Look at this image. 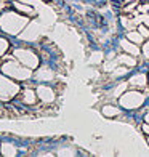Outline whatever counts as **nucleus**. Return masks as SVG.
I'll return each mask as SVG.
<instances>
[{
	"instance_id": "1",
	"label": "nucleus",
	"mask_w": 149,
	"mask_h": 157,
	"mask_svg": "<svg viewBox=\"0 0 149 157\" xmlns=\"http://www.w3.org/2000/svg\"><path fill=\"white\" fill-rule=\"evenodd\" d=\"M16 56H18L19 61H23L24 64H27V66H31V67L39 66V58L32 52H29V50H16Z\"/></svg>"
},
{
	"instance_id": "8",
	"label": "nucleus",
	"mask_w": 149,
	"mask_h": 157,
	"mask_svg": "<svg viewBox=\"0 0 149 157\" xmlns=\"http://www.w3.org/2000/svg\"><path fill=\"white\" fill-rule=\"evenodd\" d=\"M122 47L127 50V52H130L132 55H138L139 53V50L135 47V44L133 42H128V40H125V42H122Z\"/></svg>"
},
{
	"instance_id": "5",
	"label": "nucleus",
	"mask_w": 149,
	"mask_h": 157,
	"mask_svg": "<svg viewBox=\"0 0 149 157\" xmlns=\"http://www.w3.org/2000/svg\"><path fill=\"white\" fill-rule=\"evenodd\" d=\"M103 114L106 117H117L120 114V111L116 108V106H104V108H103Z\"/></svg>"
},
{
	"instance_id": "6",
	"label": "nucleus",
	"mask_w": 149,
	"mask_h": 157,
	"mask_svg": "<svg viewBox=\"0 0 149 157\" xmlns=\"http://www.w3.org/2000/svg\"><path fill=\"white\" fill-rule=\"evenodd\" d=\"M130 83H132V85L139 83V85H138V88H146V85H147V77H146L144 74H143V75H138V77H133Z\"/></svg>"
},
{
	"instance_id": "12",
	"label": "nucleus",
	"mask_w": 149,
	"mask_h": 157,
	"mask_svg": "<svg viewBox=\"0 0 149 157\" xmlns=\"http://www.w3.org/2000/svg\"><path fill=\"white\" fill-rule=\"evenodd\" d=\"M143 132L149 135V125H147V124H144V125H143Z\"/></svg>"
},
{
	"instance_id": "3",
	"label": "nucleus",
	"mask_w": 149,
	"mask_h": 157,
	"mask_svg": "<svg viewBox=\"0 0 149 157\" xmlns=\"http://www.w3.org/2000/svg\"><path fill=\"white\" fill-rule=\"evenodd\" d=\"M37 93H39L37 96H39L40 99H42V101H45V103H47V101L50 103V101H52V99L55 98V95H53V90H52V88L39 87V90H37Z\"/></svg>"
},
{
	"instance_id": "14",
	"label": "nucleus",
	"mask_w": 149,
	"mask_h": 157,
	"mask_svg": "<svg viewBox=\"0 0 149 157\" xmlns=\"http://www.w3.org/2000/svg\"><path fill=\"white\" fill-rule=\"evenodd\" d=\"M147 144H149V138H147Z\"/></svg>"
},
{
	"instance_id": "10",
	"label": "nucleus",
	"mask_w": 149,
	"mask_h": 157,
	"mask_svg": "<svg viewBox=\"0 0 149 157\" xmlns=\"http://www.w3.org/2000/svg\"><path fill=\"white\" fill-rule=\"evenodd\" d=\"M138 31H139V34L143 35L144 39H149V26L147 24H139L138 26Z\"/></svg>"
},
{
	"instance_id": "2",
	"label": "nucleus",
	"mask_w": 149,
	"mask_h": 157,
	"mask_svg": "<svg viewBox=\"0 0 149 157\" xmlns=\"http://www.w3.org/2000/svg\"><path fill=\"white\" fill-rule=\"evenodd\" d=\"M21 98H23L24 104H34L37 101V93H35L32 88H24L21 91Z\"/></svg>"
},
{
	"instance_id": "13",
	"label": "nucleus",
	"mask_w": 149,
	"mask_h": 157,
	"mask_svg": "<svg viewBox=\"0 0 149 157\" xmlns=\"http://www.w3.org/2000/svg\"><path fill=\"white\" fill-rule=\"evenodd\" d=\"M146 119H147V122H149V114H147V117H146Z\"/></svg>"
},
{
	"instance_id": "9",
	"label": "nucleus",
	"mask_w": 149,
	"mask_h": 157,
	"mask_svg": "<svg viewBox=\"0 0 149 157\" xmlns=\"http://www.w3.org/2000/svg\"><path fill=\"white\" fill-rule=\"evenodd\" d=\"M119 59H120V63H122V64L125 63L127 66H136V59H133L132 56H127V55H124V56H120Z\"/></svg>"
},
{
	"instance_id": "4",
	"label": "nucleus",
	"mask_w": 149,
	"mask_h": 157,
	"mask_svg": "<svg viewBox=\"0 0 149 157\" xmlns=\"http://www.w3.org/2000/svg\"><path fill=\"white\" fill-rule=\"evenodd\" d=\"M13 6L16 8V11H23L24 15H29V16H32V15H35V11H34V8H31V6H27V5H23V3H18V2H15L13 3Z\"/></svg>"
},
{
	"instance_id": "7",
	"label": "nucleus",
	"mask_w": 149,
	"mask_h": 157,
	"mask_svg": "<svg viewBox=\"0 0 149 157\" xmlns=\"http://www.w3.org/2000/svg\"><path fill=\"white\" fill-rule=\"evenodd\" d=\"M127 37H128V40H132L133 44H141L143 42V35L139 34V31H132V32H128L127 34Z\"/></svg>"
},
{
	"instance_id": "11",
	"label": "nucleus",
	"mask_w": 149,
	"mask_h": 157,
	"mask_svg": "<svg viewBox=\"0 0 149 157\" xmlns=\"http://www.w3.org/2000/svg\"><path fill=\"white\" fill-rule=\"evenodd\" d=\"M139 11L141 13H149V5H141L139 6Z\"/></svg>"
}]
</instances>
